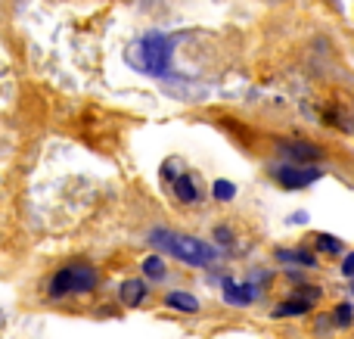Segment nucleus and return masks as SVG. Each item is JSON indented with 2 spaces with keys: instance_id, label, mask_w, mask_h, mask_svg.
I'll return each instance as SVG.
<instances>
[{
  "instance_id": "f257e3e1",
  "label": "nucleus",
  "mask_w": 354,
  "mask_h": 339,
  "mask_svg": "<svg viewBox=\"0 0 354 339\" xmlns=\"http://www.w3.org/2000/svg\"><path fill=\"white\" fill-rule=\"evenodd\" d=\"M174 44H177V37L162 35V31H149V35L137 37L134 44H128L124 59H128V66L137 68L140 75H149V78H165L168 68H171Z\"/></svg>"
},
{
  "instance_id": "f03ea898",
  "label": "nucleus",
  "mask_w": 354,
  "mask_h": 339,
  "mask_svg": "<svg viewBox=\"0 0 354 339\" xmlns=\"http://www.w3.org/2000/svg\"><path fill=\"white\" fill-rule=\"evenodd\" d=\"M147 240L159 249V255H171V259L183 262V265H193V268H205L218 259V249L202 243L199 237L177 234V230H168V228H156Z\"/></svg>"
},
{
  "instance_id": "7ed1b4c3",
  "label": "nucleus",
  "mask_w": 354,
  "mask_h": 339,
  "mask_svg": "<svg viewBox=\"0 0 354 339\" xmlns=\"http://www.w3.org/2000/svg\"><path fill=\"white\" fill-rule=\"evenodd\" d=\"M100 286V271L87 262H72V265H62L50 274L47 280V299L59 302V299H68V296H87Z\"/></svg>"
},
{
  "instance_id": "20e7f679",
  "label": "nucleus",
  "mask_w": 354,
  "mask_h": 339,
  "mask_svg": "<svg viewBox=\"0 0 354 339\" xmlns=\"http://www.w3.org/2000/svg\"><path fill=\"white\" fill-rule=\"evenodd\" d=\"M274 178H277V184L286 187V190H305V187L317 184V181L324 178V172L314 165H277Z\"/></svg>"
},
{
  "instance_id": "39448f33",
  "label": "nucleus",
  "mask_w": 354,
  "mask_h": 339,
  "mask_svg": "<svg viewBox=\"0 0 354 339\" xmlns=\"http://www.w3.org/2000/svg\"><path fill=\"white\" fill-rule=\"evenodd\" d=\"M277 153H280L289 165H299V162H317L320 156H324L320 147L305 143V140H283V143H277Z\"/></svg>"
},
{
  "instance_id": "423d86ee",
  "label": "nucleus",
  "mask_w": 354,
  "mask_h": 339,
  "mask_svg": "<svg viewBox=\"0 0 354 339\" xmlns=\"http://www.w3.org/2000/svg\"><path fill=\"white\" fill-rule=\"evenodd\" d=\"M147 296H149L147 280H124V284L118 286V299H122V305H128V309H140V305L147 302Z\"/></svg>"
},
{
  "instance_id": "0eeeda50",
  "label": "nucleus",
  "mask_w": 354,
  "mask_h": 339,
  "mask_svg": "<svg viewBox=\"0 0 354 339\" xmlns=\"http://www.w3.org/2000/svg\"><path fill=\"white\" fill-rule=\"evenodd\" d=\"M258 299V290L252 284H224V302L227 305H252Z\"/></svg>"
},
{
  "instance_id": "6e6552de",
  "label": "nucleus",
  "mask_w": 354,
  "mask_h": 339,
  "mask_svg": "<svg viewBox=\"0 0 354 339\" xmlns=\"http://www.w3.org/2000/svg\"><path fill=\"white\" fill-rule=\"evenodd\" d=\"M165 305L174 311H183V315H196L199 311V299L193 296V293H183V290H174L165 296Z\"/></svg>"
},
{
  "instance_id": "1a4fd4ad",
  "label": "nucleus",
  "mask_w": 354,
  "mask_h": 339,
  "mask_svg": "<svg viewBox=\"0 0 354 339\" xmlns=\"http://www.w3.org/2000/svg\"><path fill=\"white\" fill-rule=\"evenodd\" d=\"M174 196L180 199V203H187V205L199 199V190H196V184H193L189 174H177L174 178Z\"/></svg>"
},
{
  "instance_id": "9d476101",
  "label": "nucleus",
  "mask_w": 354,
  "mask_h": 339,
  "mask_svg": "<svg viewBox=\"0 0 354 339\" xmlns=\"http://www.w3.org/2000/svg\"><path fill=\"white\" fill-rule=\"evenodd\" d=\"M311 311V305L305 302V299H286V302H280L274 309V318H301V315H308Z\"/></svg>"
},
{
  "instance_id": "9b49d317",
  "label": "nucleus",
  "mask_w": 354,
  "mask_h": 339,
  "mask_svg": "<svg viewBox=\"0 0 354 339\" xmlns=\"http://www.w3.org/2000/svg\"><path fill=\"white\" fill-rule=\"evenodd\" d=\"M277 259L289 262V265H301V268H317V259L311 253H305V249H280Z\"/></svg>"
},
{
  "instance_id": "f8f14e48",
  "label": "nucleus",
  "mask_w": 354,
  "mask_h": 339,
  "mask_svg": "<svg viewBox=\"0 0 354 339\" xmlns=\"http://www.w3.org/2000/svg\"><path fill=\"white\" fill-rule=\"evenodd\" d=\"M140 268H143V277L147 280H162L165 277V259H162V255H147V259L140 262Z\"/></svg>"
},
{
  "instance_id": "ddd939ff",
  "label": "nucleus",
  "mask_w": 354,
  "mask_h": 339,
  "mask_svg": "<svg viewBox=\"0 0 354 339\" xmlns=\"http://www.w3.org/2000/svg\"><path fill=\"white\" fill-rule=\"evenodd\" d=\"M333 327H339V330H348L351 324H354V305L351 302H342V305H336L333 309Z\"/></svg>"
},
{
  "instance_id": "4468645a",
  "label": "nucleus",
  "mask_w": 354,
  "mask_h": 339,
  "mask_svg": "<svg viewBox=\"0 0 354 339\" xmlns=\"http://www.w3.org/2000/svg\"><path fill=\"white\" fill-rule=\"evenodd\" d=\"M317 249L326 255H339L342 253V240H339V237H330V234H317Z\"/></svg>"
},
{
  "instance_id": "2eb2a0df",
  "label": "nucleus",
  "mask_w": 354,
  "mask_h": 339,
  "mask_svg": "<svg viewBox=\"0 0 354 339\" xmlns=\"http://www.w3.org/2000/svg\"><path fill=\"white\" fill-rule=\"evenodd\" d=\"M212 193H214V199H221V203H230V199L236 196V187H233L230 181H214Z\"/></svg>"
},
{
  "instance_id": "dca6fc26",
  "label": "nucleus",
  "mask_w": 354,
  "mask_h": 339,
  "mask_svg": "<svg viewBox=\"0 0 354 339\" xmlns=\"http://www.w3.org/2000/svg\"><path fill=\"white\" fill-rule=\"evenodd\" d=\"M342 274H345V277H354V253L342 262Z\"/></svg>"
},
{
  "instance_id": "f3484780",
  "label": "nucleus",
  "mask_w": 354,
  "mask_h": 339,
  "mask_svg": "<svg viewBox=\"0 0 354 339\" xmlns=\"http://www.w3.org/2000/svg\"><path fill=\"white\" fill-rule=\"evenodd\" d=\"M214 237H218L221 243H230V230H227V228H218V230H214Z\"/></svg>"
},
{
  "instance_id": "a211bd4d",
  "label": "nucleus",
  "mask_w": 354,
  "mask_h": 339,
  "mask_svg": "<svg viewBox=\"0 0 354 339\" xmlns=\"http://www.w3.org/2000/svg\"><path fill=\"white\" fill-rule=\"evenodd\" d=\"M348 290H351V296H354V280H351V286H348Z\"/></svg>"
}]
</instances>
